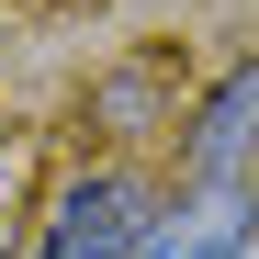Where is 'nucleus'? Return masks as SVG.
<instances>
[{"instance_id":"f257e3e1","label":"nucleus","mask_w":259,"mask_h":259,"mask_svg":"<svg viewBox=\"0 0 259 259\" xmlns=\"http://www.w3.org/2000/svg\"><path fill=\"white\" fill-rule=\"evenodd\" d=\"M158 226L147 181H124V169H102V181H68L57 214H46V259H136Z\"/></svg>"},{"instance_id":"7ed1b4c3","label":"nucleus","mask_w":259,"mask_h":259,"mask_svg":"<svg viewBox=\"0 0 259 259\" xmlns=\"http://www.w3.org/2000/svg\"><path fill=\"white\" fill-rule=\"evenodd\" d=\"M248 147H259V57L203 102V124H192V169H203V181H214V169H248Z\"/></svg>"},{"instance_id":"f03ea898","label":"nucleus","mask_w":259,"mask_h":259,"mask_svg":"<svg viewBox=\"0 0 259 259\" xmlns=\"http://www.w3.org/2000/svg\"><path fill=\"white\" fill-rule=\"evenodd\" d=\"M248 169H214V181L181 203V214H158V226H147V248L136 259H237L248 248Z\"/></svg>"}]
</instances>
